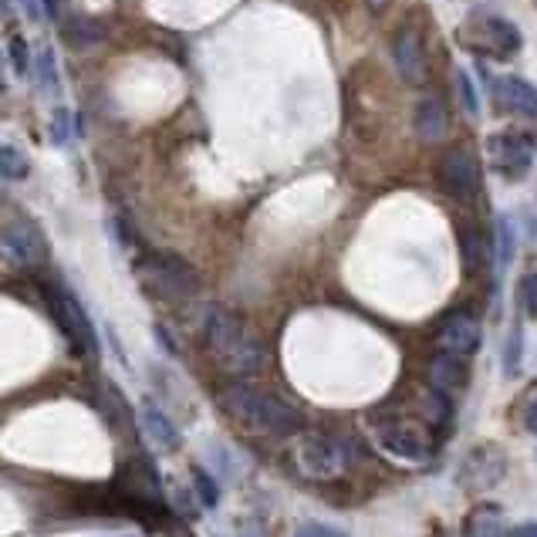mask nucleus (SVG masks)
I'll return each instance as SVG.
<instances>
[{
	"instance_id": "f257e3e1",
	"label": "nucleus",
	"mask_w": 537,
	"mask_h": 537,
	"mask_svg": "<svg viewBox=\"0 0 537 537\" xmlns=\"http://www.w3.org/2000/svg\"><path fill=\"white\" fill-rule=\"evenodd\" d=\"M220 409L230 419L244 423L250 429H261L271 436H298L304 433V413L294 409L291 402H284L274 392H264L250 386L244 379H234L227 386H220Z\"/></svg>"
},
{
	"instance_id": "f03ea898",
	"label": "nucleus",
	"mask_w": 537,
	"mask_h": 537,
	"mask_svg": "<svg viewBox=\"0 0 537 537\" xmlns=\"http://www.w3.org/2000/svg\"><path fill=\"white\" fill-rule=\"evenodd\" d=\"M203 338H207L210 355L217 358L223 372L244 379V375H257L264 369L267 352H264L261 338H257V331L240 315H234V311L210 308L207 318H203Z\"/></svg>"
},
{
	"instance_id": "7ed1b4c3",
	"label": "nucleus",
	"mask_w": 537,
	"mask_h": 537,
	"mask_svg": "<svg viewBox=\"0 0 537 537\" xmlns=\"http://www.w3.org/2000/svg\"><path fill=\"white\" fill-rule=\"evenodd\" d=\"M139 284L146 288L152 298L163 301H190L200 294V274H196L193 264H186L183 257L176 254H142L136 264Z\"/></svg>"
},
{
	"instance_id": "20e7f679",
	"label": "nucleus",
	"mask_w": 537,
	"mask_h": 537,
	"mask_svg": "<svg viewBox=\"0 0 537 537\" xmlns=\"http://www.w3.org/2000/svg\"><path fill=\"white\" fill-rule=\"evenodd\" d=\"M294 463L311 480H335L352 467V453H348V443L338 440V436L304 429V433L294 436Z\"/></svg>"
},
{
	"instance_id": "39448f33",
	"label": "nucleus",
	"mask_w": 537,
	"mask_h": 537,
	"mask_svg": "<svg viewBox=\"0 0 537 537\" xmlns=\"http://www.w3.org/2000/svg\"><path fill=\"white\" fill-rule=\"evenodd\" d=\"M375 440L386 450L392 460L413 463V467H423V463L433 460V436L426 433V426L413 423V419H389V423L375 426Z\"/></svg>"
},
{
	"instance_id": "423d86ee",
	"label": "nucleus",
	"mask_w": 537,
	"mask_h": 537,
	"mask_svg": "<svg viewBox=\"0 0 537 537\" xmlns=\"http://www.w3.org/2000/svg\"><path fill=\"white\" fill-rule=\"evenodd\" d=\"M440 183L443 190L460 203H473L480 196L483 176H480V159L473 156L467 146H453L443 152L440 159Z\"/></svg>"
},
{
	"instance_id": "0eeeda50",
	"label": "nucleus",
	"mask_w": 537,
	"mask_h": 537,
	"mask_svg": "<svg viewBox=\"0 0 537 537\" xmlns=\"http://www.w3.org/2000/svg\"><path fill=\"white\" fill-rule=\"evenodd\" d=\"M48 308H51V318L58 321V328L65 331V338L78 348V352H85V355L98 352L95 328H92V321H88L85 308L78 304V298H71L65 288H51L48 291Z\"/></svg>"
},
{
	"instance_id": "6e6552de",
	"label": "nucleus",
	"mask_w": 537,
	"mask_h": 537,
	"mask_svg": "<svg viewBox=\"0 0 537 537\" xmlns=\"http://www.w3.org/2000/svg\"><path fill=\"white\" fill-rule=\"evenodd\" d=\"M4 250L21 267H41L48 261V240L28 217H17L4 227Z\"/></svg>"
},
{
	"instance_id": "1a4fd4ad",
	"label": "nucleus",
	"mask_w": 537,
	"mask_h": 537,
	"mask_svg": "<svg viewBox=\"0 0 537 537\" xmlns=\"http://www.w3.org/2000/svg\"><path fill=\"white\" fill-rule=\"evenodd\" d=\"M490 159L507 179H524L534 163V142L524 132H504L490 139Z\"/></svg>"
},
{
	"instance_id": "9d476101",
	"label": "nucleus",
	"mask_w": 537,
	"mask_h": 537,
	"mask_svg": "<svg viewBox=\"0 0 537 537\" xmlns=\"http://www.w3.org/2000/svg\"><path fill=\"white\" fill-rule=\"evenodd\" d=\"M480 342H483V328L470 311H453L440 325V331H436V352L470 358V355H477Z\"/></svg>"
},
{
	"instance_id": "9b49d317",
	"label": "nucleus",
	"mask_w": 537,
	"mask_h": 537,
	"mask_svg": "<svg viewBox=\"0 0 537 537\" xmlns=\"http://www.w3.org/2000/svg\"><path fill=\"white\" fill-rule=\"evenodd\" d=\"M504 456H500L497 446H477L460 467V483L467 490H490L504 480Z\"/></svg>"
},
{
	"instance_id": "f8f14e48",
	"label": "nucleus",
	"mask_w": 537,
	"mask_h": 537,
	"mask_svg": "<svg viewBox=\"0 0 537 537\" xmlns=\"http://www.w3.org/2000/svg\"><path fill=\"white\" fill-rule=\"evenodd\" d=\"M392 61H396L402 82L409 85H423L426 82V48H423V38H419L416 28H399L396 38H392Z\"/></svg>"
},
{
	"instance_id": "ddd939ff",
	"label": "nucleus",
	"mask_w": 537,
	"mask_h": 537,
	"mask_svg": "<svg viewBox=\"0 0 537 537\" xmlns=\"http://www.w3.org/2000/svg\"><path fill=\"white\" fill-rule=\"evenodd\" d=\"M429 382H433L436 392H443V396L453 399L456 392H463L470 382V358L436 352V358L429 362Z\"/></svg>"
},
{
	"instance_id": "4468645a",
	"label": "nucleus",
	"mask_w": 537,
	"mask_h": 537,
	"mask_svg": "<svg viewBox=\"0 0 537 537\" xmlns=\"http://www.w3.org/2000/svg\"><path fill=\"white\" fill-rule=\"evenodd\" d=\"M450 129V115H446V105L440 95H423L416 105V136L423 142H440Z\"/></svg>"
},
{
	"instance_id": "2eb2a0df",
	"label": "nucleus",
	"mask_w": 537,
	"mask_h": 537,
	"mask_svg": "<svg viewBox=\"0 0 537 537\" xmlns=\"http://www.w3.org/2000/svg\"><path fill=\"white\" fill-rule=\"evenodd\" d=\"M122 483L129 487V494L142 500V504L163 507V483H159L156 470H152L149 460H136L129 470L122 473Z\"/></svg>"
},
{
	"instance_id": "dca6fc26",
	"label": "nucleus",
	"mask_w": 537,
	"mask_h": 537,
	"mask_svg": "<svg viewBox=\"0 0 537 537\" xmlns=\"http://www.w3.org/2000/svg\"><path fill=\"white\" fill-rule=\"evenodd\" d=\"M483 34H487V55L507 58L514 51H521V31L514 28L504 17H483Z\"/></svg>"
},
{
	"instance_id": "f3484780",
	"label": "nucleus",
	"mask_w": 537,
	"mask_h": 537,
	"mask_svg": "<svg viewBox=\"0 0 537 537\" xmlns=\"http://www.w3.org/2000/svg\"><path fill=\"white\" fill-rule=\"evenodd\" d=\"M142 429H146V436L163 453H176L179 443H183L179 440V429L169 423V416L156 406H142Z\"/></svg>"
},
{
	"instance_id": "a211bd4d",
	"label": "nucleus",
	"mask_w": 537,
	"mask_h": 537,
	"mask_svg": "<svg viewBox=\"0 0 537 537\" xmlns=\"http://www.w3.org/2000/svg\"><path fill=\"white\" fill-rule=\"evenodd\" d=\"M497 95L504 102V109L521 112V115H537V88L524 78H500Z\"/></svg>"
},
{
	"instance_id": "6ab92c4d",
	"label": "nucleus",
	"mask_w": 537,
	"mask_h": 537,
	"mask_svg": "<svg viewBox=\"0 0 537 537\" xmlns=\"http://www.w3.org/2000/svg\"><path fill=\"white\" fill-rule=\"evenodd\" d=\"M98 406H102L105 419H112L115 429L132 426V409H129V402H125V396L112 386V382H102V386H98Z\"/></svg>"
},
{
	"instance_id": "aec40b11",
	"label": "nucleus",
	"mask_w": 537,
	"mask_h": 537,
	"mask_svg": "<svg viewBox=\"0 0 537 537\" xmlns=\"http://www.w3.org/2000/svg\"><path fill=\"white\" fill-rule=\"evenodd\" d=\"M467 534L470 537H507V527L500 524V510L483 504L467 521Z\"/></svg>"
},
{
	"instance_id": "412c9836",
	"label": "nucleus",
	"mask_w": 537,
	"mask_h": 537,
	"mask_svg": "<svg viewBox=\"0 0 537 537\" xmlns=\"http://www.w3.org/2000/svg\"><path fill=\"white\" fill-rule=\"evenodd\" d=\"M460 247H463V267H467V274H477L483 261H487V240H483L480 230L467 227L460 234Z\"/></svg>"
},
{
	"instance_id": "4be33fe9",
	"label": "nucleus",
	"mask_w": 537,
	"mask_h": 537,
	"mask_svg": "<svg viewBox=\"0 0 537 537\" xmlns=\"http://www.w3.org/2000/svg\"><path fill=\"white\" fill-rule=\"evenodd\" d=\"M190 480H193V490H196V497H200L203 507H217L220 504V487H217V480H213V473L207 467L193 463V467H190Z\"/></svg>"
},
{
	"instance_id": "5701e85b",
	"label": "nucleus",
	"mask_w": 537,
	"mask_h": 537,
	"mask_svg": "<svg viewBox=\"0 0 537 537\" xmlns=\"http://www.w3.org/2000/svg\"><path fill=\"white\" fill-rule=\"evenodd\" d=\"M0 169H4V179H24V176H28L31 163H28V156H24L21 149L7 142V146L0 149Z\"/></svg>"
},
{
	"instance_id": "b1692460",
	"label": "nucleus",
	"mask_w": 537,
	"mask_h": 537,
	"mask_svg": "<svg viewBox=\"0 0 537 537\" xmlns=\"http://www.w3.org/2000/svg\"><path fill=\"white\" fill-rule=\"evenodd\" d=\"M510 257H514V230H510L507 220H500V227H497V267L500 271L510 264Z\"/></svg>"
},
{
	"instance_id": "393cba45",
	"label": "nucleus",
	"mask_w": 537,
	"mask_h": 537,
	"mask_svg": "<svg viewBox=\"0 0 537 537\" xmlns=\"http://www.w3.org/2000/svg\"><path fill=\"white\" fill-rule=\"evenodd\" d=\"M521 348H524V335H521V328H514L507 338V352H504L507 372H517V365H521Z\"/></svg>"
},
{
	"instance_id": "a878e982",
	"label": "nucleus",
	"mask_w": 537,
	"mask_h": 537,
	"mask_svg": "<svg viewBox=\"0 0 537 537\" xmlns=\"http://www.w3.org/2000/svg\"><path fill=\"white\" fill-rule=\"evenodd\" d=\"M294 537H348L342 527H331V524H318V521H308L301 524L298 531H294Z\"/></svg>"
},
{
	"instance_id": "bb28decb",
	"label": "nucleus",
	"mask_w": 537,
	"mask_h": 537,
	"mask_svg": "<svg viewBox=\"0 0 537 537\" xmlns=\"http://www.w3.org/2000/svg\"><path fill=\"white\" fill-rule=\"evenodd\" d=\"M456 82H460V95H463V102H467V112L477 115L480 112V102H477V92H473L470 75H467V71H456Z\"/></svg>"
},
{
	"instance_id": "cd10ccee",
	"label": "nucleus",
	"mask_w": 537,
	"mask_h": 537,
	"mask_svg": "<svg viewBox=\"0 0 537 537\" xmlns=\"http://www.w3.org/2000/svg\"><path fill=\"white\" fill-rule=\"evenodd\" d=\"M31 51H28V44H24V38H14L11 41V61H14V68L17 71H21V75H24V71H31Z\"/></svg>"
},
{
	"instance_id": "c85d7f7f",
	"label": "nucleus",
	"mask_w": 537,
	"mask_h": 537,
	"mask_svg": "<svg viewBox=\"0 0 537 537\" xmlns=\"http://www.w3.org/2000/svg\"><path fill=\"white\" fill-rule=\"evenodd\" d=\"M521 298H524L527 315H534V318H537V271L524 277V291H521Z\"/></svg>"
},
{
	"instance_id": "c756f323",
	"label": "nucleus",
	"mask_w": 537,
	"mask_h": 537,
	"mask_svg": "<svg viewBox=\"0 0 537 537\" xmlns=\"http://www.w3.org/2000/svg\"><path fill=\"white\" fill-rule=\"evenodd\" d=\"M51 139H55L58 146H65L68 142V112L65 109H58L55 119H51Z\"/></svg>"
},
{
	"instance_id": "7c9ffc66",
	"label": "nucleus",
	"mask_w": 537,
	"mask_h": 537,
	"mask_svg": "<svg viewBox=\"0 0 537 537\" xmlns=\"http://www.w3.org/2000/svg\"><path fill=\"white\" fill-rule=\"evenodd\" d=\"M41 78H44V85L51 82V88H58V75H55V55H51V48H48V51H41Z\"/></svg>"
},
{
	"instance_id": "2f4dec72",
	"label": "nucleus",
	"mask_w": 537,
	"mask_h": 537,
	"mask_svg": "<svg viewBox=\"0 0 537 537\" xmlns=\"http://www.w3.org/2000/svg\"><path fill=\"white\" fill-rule=\"evenodd\" d=\"M507 537H537V524H517V527H507Z\"/></svg>"
},
{
	"instance_id": "473e14b6",
	"label": "nucleus",
	"mask_w": 537,
	"mask_h": 537,
	"mask_svg": "<svg viewBox=\"0 0 537 537\" xmlns=\"http://www.w3.org/2000/svg\"><path fill=\"white\" fill-rule=\"evenodd\" d=\"M365 4H369L372 14H382V11H386V7L392 4V0H365Z\"/></svg>"
},
{
	"instance_id": "72a5a7b5",
	"label": "nucleus",
	"mask_w": 537,
	"mask_h": 537,
	"mask_svg": "<svg viewBox=\"0 0 537 537\" xmlns=\"http://www.w3.org/2000/svg\"><path fill=\"white\" fill-rule=\"evenodd\" d=\"M527 433H534V436H537V402L531 406V413H527Z\"/></svg>"
},
{
	"instance_id": "f704fd0d",
	"label": "nucleus",
	"mask_w": 537,
	"mask_h": 537,
	"mask_svg": "<svg viewBox=\"0 0 537 537\" xmlns=\"http://www.w3.org/2000/svg\"><path fill=\"white\" fill-rule=\"evenodd\" d=\"M44 4H48V14L51 17H61V0H44Z\"/></svg>"
}]
</instances>
